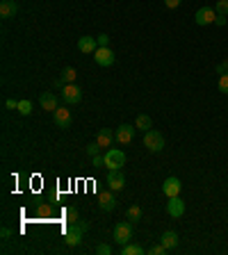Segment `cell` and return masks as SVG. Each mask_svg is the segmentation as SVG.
Returning a JSON list of instances; mask_svg holds the SVG:
<instances>
[{
	"label": "cell",
	"instance_id": "52a82bcc",
	"mask_svg": "<svg viewBox=\"0 0 228 255\" xmlns=\"http://www.w3.org/2000/svg\"><path fill=\"white\" fill-rule=\"evenodd\" d=\"M180 189H183V182H180L176 176H169L162 182V194L167 198H174V196H180Z\"/></svg>",
	"mask_w": 228,
	"mask_h": 255
},
{
	"label": "cell",
	"instance_id": "1f68e13d",
	"mask_svg": "<svg viewBox=\"0 0 228 255\" xmlns=\"http://www.w3.org/2000/svg\"><path fill=\"white\" fill-rule=\"evenodd\" d=\"M91 162H94V166H96V169H101V166H105V155H94V157H91Z\"/></svg>",
	"mask_w": 228,
	"mask_h": 255
},
{
	"label": "cell",
	"instance_id": "9c48e42d",
	"mask_svg": "<svg viewBox=\"0 0 228 255\" xmlns=\"http://www.w3.org/2000/svg\"><path fill=\"white\" fill-rule=\"evenodd\" d=\"M94 60H96V64L98 66H112L114 64V50L110 46H105V48H96V53H94Z\"/></svg>",
	"mask_w": 228,
	"mask_h": 255
},
{
	"label": "cell",
	"instance_id": "2e32d148",
	"mask_svg": "<svg viewBox=\"0 0 228 255\" xmlns=\"http://www.w3.org/2000/svg\"><path fill=\"white\" fill-rule=\"evenodd\" d=\"M39 105H41V109H46V112H55L57 109V96L53 94V91H46V94H41V98H39Z\"/></svg>",
	"mask_w": 228,
	"mask_h": 255
},
{
	"label": "cell",
	"instance_id": "5b68a950",
	"mask_svg": "<svg viewBox=\"0 0 228 255\" xmlns=\"http://www.w3.org/2000/svg\"><path fill=\"white\" fill-rule=\"evenodd\" d=\"M62 101H64L66 105H78V103L82 101V89H80L76 82L64 84V87H62Z\"/></svg>",
	"mask_w": 228,
	"mask_h": 255
},
{
	"label": "cell",
	"instance_id": "5bb4252c",
	"mask_svg": "<svg viewBox=\"0 0 228 255\" xmlns=\"http://www.w3.org/2000/svg\"><path fill=\"white\" fill-rule=\"evenodd\" d=\"M96 48H98L96 36H80L78 50H80L82 55H94V53H96Z\"/></svg>",
	"mask_w": 228,
	"mask_h": 255
},
{
	"label": "cell",
	"instance_id": "603a6c76",
	"mask_svg": "<svg viewBox=\"0 0 228 255\" xmlns=\"http://www.w3.org/2000/svg\"><path fill=\"white\" fill-rule=\"evenodd\" d=\"M76 75H78V73H76V69H71V66H69V69H64V71H62V80H64L66 84H71V82H76Z\"/></svg>",
	"mask_w": 228,
	"mask_h": 255
},
{
	"label": "cell",
	"instance_id": "74e56055",
	"mask_svg": "<svg viewBox=\"0 0 228 255\" xmlns=\"http://www.w3.org/2000/svg\"><path fill=\"white\" fill-rule=\"evenodd\" d=\"M78 223H80V228H82V230H84V232L89 230V221H82V219H80V221H78Z\"/></svg>",
	"mask_w": 228,
	"mask_h": 255
},
{
	"label": "cell",
	"instance_id": "8992f818",
	"mask_svg": "<svg viewBox=\"0 0 228 255\" xmlns=\"http://www.w3.org/2000/svg\"><path fill=\"white\" fill-rule=\"evenodd\" d=\"M53 121H55V125L57 128H62V130H66L69 125H71V121H73V116H71V109H69V105L66 107H57L53 112Z\"/></svg>",
	"mask_w": 228,
	"mask_h": 255
},
{
	"label": "cell",
	"instance_id": "ac0fdd59",
	"mask_svg": "<svg viewBox=\"0 0 228 255\" xmlns=\"http://www.w3.org/2000/svg\"><path fill=\"white\" fill-rule=\"evenodd\" d=\"M18 14V5L14 0H2L0 2V16L2 18H14Z\"/></svg>",
	"mask_w": 228,
	"mask_h": 255
},
{
	"label": "cell",
	"instance_id": "ffe728a7",
	"mask_svg": "<svg viewBox=\"0 0 228 255\" xmlns=\"http://www.w3.org/2000/svg\"><path fill=\"white\" fill-rule=\"evenodd\" d=\"M135 128L142 130V132H149L151 128H153V121H151L149 114H139L137 119H135Z\"/></svg>",
	"mask_w": 228,
	"mask_h": 255
},
{
	"label": "cell",
	"instance_id": "3957f363",
	"mask_svg": "<svg viewBox=\"0 0 228 255\" xmlns=\"http://www.w3.org/2000/svg\"><path fill=\"white\" fill-rule=\"evenodd\" d=\"M144 146L151 150V153H160L164 148V137L160 130H153L151 128L149 132H144Z\"/></svg>",
	"mask_w": 228,
	"mask_h": 255
},
{
	"label": "cell",
	"instance_id": "7402d4cb",
	"mask_svg": "<svg viewBox=\"0 0 228 255\" xmlns=\"http://www.w3.org/2000/svg\"><path fill=\"white\" fill-rule=\"evenodd\" d=\"M121 255H144V249L139 244H130L128 242L126 246H121Z\"/></svg>",
	"mask_w": 228,
	"mask_h": 255
},
{
	"label": "cell",
	"instance_id": "9a60e30c",
	"mask_svg": "<svg viewBox=\"0 0 228 255\" xmlns=\"http://www.w3.org/2000/svg\"><path fill=\"white\" fill-rule=\"evenodd\" d=\"M35 217L37 219H41V221H48V219H53L55 217V208L50 205V203H37Z\"/></svg>",
	"mask_w": 228,
	"mask_h": 255
},
{
	"label": "cell",
	"instance_id": "7a4b0ae2",
	"mask_svg": "<svg viewBox=\"0 0 228 255\" xmlns=\"http://www.w3.org/2000/svg\"><path fill=\"white\" fill-rule=\"evenodd\" d=\"M132 225L135 223H130V221H121V223L114 225L112 237H114V242L119 244V246H126V244L132 239Z\"/></svg>",
	"mask_w": 228,
	"mask_h": 255
},
{
	"label": "cell",
	"instance_id": "30bf717a",
	"mask_svg": "<svg viewBox=\"0 0 228 255\" xmlns=\"http://www.w3.org/2000/svg\"><path fill=\"white\" fill-rule=\"evenodd\" d=\"M167 214L171 219H180L185 214V201H180V196H174L167 201Z\"/></svg>",
	"mask_w": 228,
	"mask_h": 255
},
{
	"label": "cell",
	"instance_id": "f546056e",
	"mask_svg": "<svg viewBox=\"0 0 228 255\" xmlns=\"http://www.w3.org/2000/svg\"><path fill=\"white\" fill-rule=\"evenodd\" d=\"M146 253H149V255H164V253H167V249H164L162 244H157V246H151Z\"/></svg>",
	"mask_w": 228,
	"mask_h": 255
},
{
	"label": "cell",
	"instance_id": "83f0119b",
	"mask_svg": "<svg viewBox=\"0 0 228 255\" xmlns=\"http://www.w3.org/2000/svg\"><path fill=\"white\" fill-rule=\"evenodd\" d=\"M87 155H89V157H94V155H101V146H98V142L87 144Z\"/></svg>",
	"mask_w": 228,
	"mask_h": 255
},
{
	"label": "cell",
	"instance_id": "484cf974",
	"mask_svg": "<svg viewBox=\"0 0 228 255\" xmlns=\"http://www.w3.org/2000/svg\"><path fill=\"white\" fill-rule=\"evenodd\" d=\"M215 12L219 16H228V0H217L215 2Z\"/></svg>",
	"mask_w": 228,
	"mask_h": 255
},
{
	"label": "cell",
	"instance_id": "8fae6325",
	"mask_svg": "<svg viewBox=\"0 0 228 255\" xmlns=\"http://www.w3.org/2000/svg\"><path fill=\"white\" fill-rule=\"evenodd\" d=\"M215 18H217V12L212 9V7H201L196 12V16H194V21H196V25H210V23H215Z\"/></svg>",
	"mask_w": 228,
	"mask_h": 255
},
{
	"label": "cell",
	"instance_id": "8d00e7d4",
	"mask_svg": "<svg viewBox=\"0 0 228 255\" xmlns=\"http://www.w3.org/2000/svg\"><path fill=\"white\" fill-rule=\"evenodd\" d=\"M215 23H217V25H222V28H224V25H226V16H219V14H217Z\"/></svg>",
	"mask_w": 228,
	"mask_h": 255
},
{
	"label": "cell",
	"instance_id": "e0dca14e",
	"mask_svg": "<svg viewBox=\"0 0 228 255\" xmlns=\"http://www.w3.org/2000/svg\"><path fill=\"white\" fill-rule=\"evenodd\" d=\"M178 242H180L178 232H174V230H167V232H162V235H160V244H162L167 251L178 249Z\"/></svg>",
	"mask_w": 228,
	"mask_h": 255
},
{
	"label": "cell",
	"instance_id": "4fadbf2b",
	"mask_svg": "<svg viewBox=\"0 0 228 255\" xmlns=\"http://www.w3.org/2000/svg\"><path fill=\"white\" fill-rule=\"evenodd\" d=\"M108 189H112V191H119V189H123L126 187V178H123V171H110V176H108Z\"/></svg>",
	"mask_w": 228,
	"mask_h": 255
},
{
	"label": "cell",
	"instance_id": "6da1fadb",
	"mask_svg": "<svg viewBox=\"0 0 228 255\" xmlns=\"http://www.w3.org/2000/svg\"><path fill=\"white\" fill-rule=\"evenodd\" d=\"M126 164V153L121 148H108L105 150V166L110 171H121Z\"/></svg>",
	"mask_w": 228,
	"mask_h": 255
},
{
	"label": "cell",
	"instance_id": "277c9868",
	"mask_svg": "<svg viewBox=\"0 0 228 255\" xmlns=\"http://www.w3.org/2000/svg\"><path fill=\"white\" fill-rule=\"evenodd\" d=\"M82 237H84V230L80 228V223L76 221V223H69L64 230V242L66 246H80L82 244Z\"/></svg>",
	"mask_w": 228,
	"mask_h": 255
},
{
	"label": "cell",
	"instance_id": "ba28073f",
	"mask_svg": "<svg viewBox=\"0 0 228 255\" xmlns=\"http://www.w3.org/2000/svg\"><path fill=\"white\" fill-rule=\"evenodd\" d=\"M135 125H128V123H121L119 128H116V132H114V137H116V142L121 144V146H126V144L132 142V137H135Z\"/></svg>",
	"mask_w": 228,
	"mask_h": 255
},
{
	"label": "cell",
	"instance_id": "4316f807",
	"mask_svg": "<svg viewBox=\"0 0 228 255\" xmlns=\"http://www.w3.org/2000/svg\"><path fill=\"white\" fill-rule=\"evenodd\" d=\"M217 87H219V91H222V94H228V73L219 75V82H217Z\"/></svg>",
	"mask_w": 228,
	"mask_h": 255
},
{
	"label": "cell",
	"instance_id": "cb8c5ba5",
	"mask_svg": "<svg viewBox=\"0 0 228 255\" xmlns=\"http://www.w3.org/2000/svg\"><path fill=\"white\" fill-rule=\"evenodd\" d=\"M16 112L21 114V116H30V114H32V103L30 101H21V103H18Z\"/></svg>",
	"mask_w": 228,
	"mask_h": 255
},
{
	"label": "cell",
	"instance_id": "4dcf8cb0",
	"mask_svg": "<svg viewBox=\"0 0 228 255\" xmlns=\"http://www.w3.org/2000/svg\"><path fill=\"white\" fill-rule=\"evenodd\" d=\"M96 43H98V48H105V46H110V36L103 32V35H98L96 36Z\"/></svg>",
	"mask_w": 228,
	"mask_h": 255
},
{
	"label": "cell",
	"instance_id": "d590c367",
	"mask_svg": "<svg viewBox=\"0 0 228 255\" xmlns=\"http://www.w3.org/2000/svg\"><path fill=\"white\" fill-rule=\"evenodd\" d=\"M0 235H2V242H7V239L12 237V230H9V228H2V230H0Z\"/></svg>",
	"mask_w": 228,
	"mask_h": 255
},
{
	"label": "cell",
	"instance_id": "e575fe53",
	"mask_svg": "<svg viewBox=\"0 0 228 255\" xmlns=\"http://www.w3.org/2000/svg\"><path fill=\"white\" fill-rule=\"evenodd\" d=\"M18 103H21V101H14V98H7V101H5V105L9 107V109H18Z\"/></svg>",
	"mask_w": 228,
	"mask_h": 255
},
{
	"label": "cell",
	"instance_id": "7c38bea8",
	"mask_svg": "<svg viewBox=\"0 0 228 255\" xmlns=\"http://www.w3.org/2000/svg\"><path fill=\"white\" fill-rule=\"evenodd\" d=\"M98 208H101L103 212H112V210L116 208V198H114L112 189L101 191V194H98Z\"/></svg>",
	"mask_w": 228,
	"mask_h": 255
},
{
	"label": "cell",
	"instance_id": "44dd1931",
	"mask_svg": "<svg viewBox=\"0 0 228 255\" xmlns=\"http://www.w3.org/2000/svg\"><path fill=\"white\" fill-rule=\"evenodd\" d=\"M126 219L130 221V223H139V221H142V208H139V205H130L126 212Z\"/></svg>",
	"mask_w": 228,
	"mask_h": 255
},
{
	"label": "cell",
	"instance_id": "d6986e66",
	"mask_svg": "<svg viewBox=\"0 0 228 255\" xmlns=\"http://www.w3.org/2000/svg\"><path fill=\"white\" fill-rule=\"evenodd\" d=\"M114 139H116V137H114V132L108 130V128L98 130V135H96V142H98V146H101V148H108V146H112Z\"/></svg>",
	"mask_w": 228,
	"mask_h": 255
},
{
	"label": "cell",
	"instance_id": "d4e9b609",
	"mask_svg": "<svg viewBox=\"0 0 228 255\" xmlns=\"http://www.w3.org/2000/svg\"><path fill=\"white\" fill-rule=\"evenodd\" d=\"M64 217H66V221L69 223H76V221H80V217H78V208H66V212H64Z\"/></svg>",
	"mask_w": 228,
	"mask_h": 255
},
{
	"label": "cell",
	"instance_id": "f1b7e54d",
	"mask_svg": "<svg viewBox=\"0 0 228 255\" xmlns=\"http://www.w3.org/2000/svg\"><path fill=\"white\" fill-rule=\"evenodd\" d=\"M96 255H112V246H110V244H98Z\"/></svg>",
	"mask_w": 228,
	"mask_h": 255
},
{
	"label": "cell",
	"instance_id": "836d02e7",
	"mask_svg": "<svg viewBox=\"0 0 228 255\" xmlns=\"http://www.w3.org/2000/svg\"><path fill=\"white\" fill-rule=\"evenodd\" d=\"M164 5H167L169 9H178V7L183 5V0H164Z\"/></svg>",
	"mask_w": 228,
	"mask_h": 255
},
{
	"label": "cell",
	"instance_id": "d6a6232c",
	"mask_svg": "<svg viewBox=\"0 0 228 255\" xmlns=\"http://www.w3.org/2000/svg\"><path fill=\"white\" fill-rule=\"evenodd\" d=\"M219 75H224V73H228V60H224L222 64H217V69H215Z\"/></svg>",
	"mask_w": 228,
	"mask_h": 255
}]
</instances>
